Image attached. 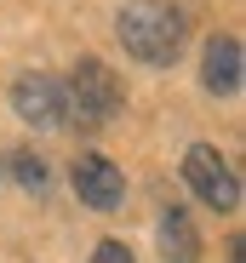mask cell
I'll return each instance as SVG.
<instances>
[{
    "mask_svg": "<svg viewBox=\"0 0 246 263\" xmlns=\"http://www.w3.org/2000/svg\"><path fill=\"white\" fill-rule=\"evenodd\" d=\"M115 34H120V46H126L138 63L166 69V63H178V52H183L189 17H183V6H172V0H132V6L120 12Z\"/></svg>",
    "mask_w": 246,
    "mask_h": 263,
    "instance_id": "obj_1",
    "label": "cell"
},
{
    "mask_svg": "<svg viewBox=\"0 0 246 263\" xmlns=\"http://www.w3.org/2000/svg\"><path fill=\"white\" fill-rule=\"evenodd\" d=\"M120 109V80L109 74L103 58H80L69 86H63V115L80 126V132H103Z\"/></svg>",
    "mask_w": 246,
    "mask_h": 263,
    "instance_id": "obj_2",
    "label": "cell"
},
{
    "mask_svg": "<svg viewBox=\"0 0 246 263\" xmlns=\"http://www.w3.org/2000/svg\"><path fill=\"white\" fill-rule=\"evenodd\" d=\"M160 246H166L172 263H195L200 257V235H195V223H189L183 206H172L166 217H160Z\"/></svg>",
    "mask_w": 246,
    "mask_h": 263,
    "instance_id": "obj_7",
    "label": "cell"
},
{
    "mask_svg": "<svg viewBox=\"0 0 246 263\" xmlns=\"http://www.w3.org/2000/svg\"><path fill=\"white\" fill-rule=\"evenodd\" d=\"M74 195L92 212H115L120 195H126V178H120V166L109 155H80L74 160Z\"/></svg>",
    "mask_w": 246,
    "mask_h": 263,
    "instance_id": "obj_5",
    "label": "cell"
},
{
    "mask_svg": "<svg viewBox=\"0 0 246 263\" xmlns=\"http://www.w3.org/2000/svg\"><path fill=\"white\" fill-rule=\"evenodd\" d=\"M12 166H17V183H23V189H40V183H46V160H40V155H17Z\"/></svg>",
    "mask_w": 246,
    "mask_h": 263,
    "instance_id": "obj_8",
    "label": "cell"
},
{
    "mask_svg": "<svg viewBox=\"0 0 246 263\" xmlns=\"http://www.w3.org/2000/svg\"><path fill=\"white\" fill-rule=\"evenodd\" d=\"M12 109H17L29 126H40V132L69 126V115H63V86H58L52 74H17V86H12Z\"/></svg>",
    "mask_w": 246,
    "mask_h": 263,
    "instance_id": "obj_4",
    "label": "cell"
},
{
    "mask_svg": "<svg viewBox=\"0 0 246 263\" xmlns=\"http://www.w3.org/2000/svg\"><path fill=\"white\" fill-rule=\"evenodd\" d=\"M183 178H189V189L206 200L212 212H235V206H240V178H235V166H229L212 143H195V149L183 155Z\"/></svg>",
    "mask_w": 246,
    "mask_h": 263,
    "instance_id": "obj_3",
    "label": "cell"
},
{
    "mask_svg": "<svg viewBox=\"0 0 246 263\" xmlns=\"http://www.w3.org/2000/svg\"><path fill=\"white\" fill-rule=\"evenodd\" d=\"M92 263H132V252L120 246V240H98V252H92Z\"/></svg>",
    "mask_w": 246,
    "mask_h": 263,
    "instance_id": "obj_9",
    "label": "cell"
},
{
    "mask_svg": "<svg viewBox=\"0 0 246 263\" xmlns=\"http://www.w3.org/2000/svg\"><path fill=\"white\" fill-rule=\"evenodd\" d=\"M200 80H206V92H212V98L240 92V40H235V34H212V40H206Z\"/></svg>",
    "mask_w": 246,
    "mask_h": 263,
    "instance_id": "obj_6",
    "label": "cell"
}]
</instances>
